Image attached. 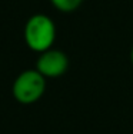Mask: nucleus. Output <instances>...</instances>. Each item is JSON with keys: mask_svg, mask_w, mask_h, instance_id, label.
<instances>
[{"mask_svg": "<svg viewBox=\"0 0 133 134\" xmlns=\"http://www.w3.org/2000/svg\"><path fill=\"white\" fill-rule=\"evenodd\" d=\"M23 37L26 46L40 54L52 49L56 40V24L49 16L36 13L27 19L23 30Z\"/></svg>", "mask_w": 133, "mask_h": 134, "instance_id": "f257e3e1", "label": "nucleus"}, {"mask_svg": "<svg viewBox=\"0 0 133 134\" xmlns=\"http://www.w3.org/2000/svg\"><path fill=\"white\" fill-rule=\"evenodd\" d=\"M46 91V77L36 69L24 70L14 79L12 86V93L17 103L33 104L42 98Z\"/></svg>", "mask_w": 133, "mask_h": 134, "instance_id": "f03ea898", "label": "nucleus"}, {"mask_svg": "<svg viewBox=\"0 0 133 134\" xmlns=\"http://www.w3.org/2000/svg\"><path fill=\"white\" fill-rule=\"evenodd\" d=\"M69 69V59L62 50L49 49L40 53L36 60V70L46 79H56Z\"/></svg>", "mask_w": 133, "mask_h": 134, "instance_id": "7ed1b4c3", "label": "nucleus"}, {"mask_svg": "<svg viewBox=\"0 0 133 134\" xmlns=\"http://www.w3.org/2000/svg\"><path fill=\"white\" fill-rule=\"evenodd\" d=\"M49 2L53 4V7L62 13H72L80 7L83 0H49Z\"/></svg>", "mask_w": 133, "mask_h": 134, "instance_id": "20e7f679", "label": "nucleus"}, {"mask_svg": "<svg viewBox=\"0 0 133 134\" xmlns=\"http://www.w3.org/2000/svg\"><path fill=\"white\" fill-rule=\"evenodd\" d=\"M130 60H132V64H133V47H132V52H130Z\"/></svg>", "mask_w": 133, "mask_h": 134, "instance_id": "39448f33", "label": "nucleus"}]
</instances>
